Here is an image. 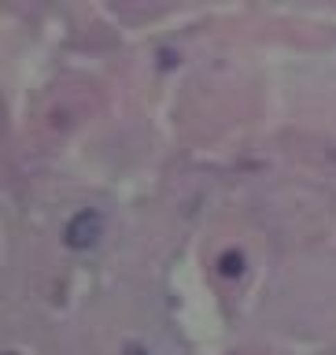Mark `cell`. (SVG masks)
I'll return each instance as SVG.
<instances>
[{"label": "cell", "instance_id": "3957f363", "mask_svg": "<svg viewBox=\"0 0 336 355\" xmlns=\"http://www.w3.org/2000/svg\"><path fill=\"white\" fill-rule=\"evenodd\" d=\"M126 355H144V352H141V348H130V352H126Z\"/></svg>", "mask_w": 336, "mask_h": 355}, {"label": "cell", "instance_id": "6da1fadb", "mask_svg": "<svg viewBox=\"0 0 336 355\" xmlns=\"http://www.w3.org/2000/svg\"><path fill=\"white\" fill-rule=\"evenodd\" d=\"M100 237H104V218H100V211H93V207L78 211V215H74L71 222H67V230H63L67 248H74V252H89V248H96Z\"/></svg>", "mask_w": 336, "mask_h": 355}, {"label": "cell", "instance_id": "7a4b0ae2", "mask_svg": "<svg viewBox=\"0 0 336 355\" xmlns=\"http://www.w3.org/2000/svg\"><path fill=\"white\" fill-rule=\"evenodd\" d=\"M222 274H240V255H237V259H233V255H226V259H222Z\"/></svg>", "mask_w": 336, "mask_h": 355}]
</instances>
